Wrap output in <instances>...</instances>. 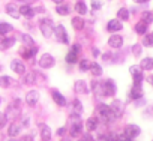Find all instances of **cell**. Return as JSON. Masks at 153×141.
<instances>
[{
  "instance_id": "14",
  "label": "cell",
  "mask_w": 153,
  "mask_h": 141,
  "mask_svg": "<svg viewBox=\"0 0 153 141\" xmlns=\"http://www.w3.org/2000/svg\"><path fill=\"white\" fill-rule=\"evenodd\" d=\"M11 70L17 75H24L27 72V68H26V63L21 60V59H12L11 60Z\"/></svg>"
},
{
  "instance_id": "39",
  "label": "cell",
  "mask_w": 153,
  "mask_h": 141,
  "mask_svg": "<svg viewBox=\"0 0 153 141\" xmlns=\"http://www.w3.org/2000/svg\"><path fill=\"white\" fill-rule=\"evenodd\" d=\"M20 39H21L23 45H26V47H32V45H36V42H35L33 36H32V35H29V33H23V35L20 36Z\"/></svg>"
},
{
  "instance_id": "42",
  "label": "cell",
  "mask_w": 153,
  "mask_h": 141,
  "mask_svg": "<svg viewBox=\"0 0 153 141\" xmlns=\"http://www.w3.org/2000/svg\"><path fill=\"white\" fill-rule=\"evenodd\" d=\"M14 84V80L8 75H3V77H0V87H3V89H9L11 86Z\"/></svg>"
},
{
  "instance_id": "58",
  "label": "cell",
  "mask_w": 153,
  "mask_h": 141,
  "mask_svg": "<svg viewBox=\"0 0 153 141\" xmlns=\"http://www.w3.org/2000/svg\"><path fill=\"white\" fill-rule=\"evenodd\" d=\"M150 141H153V140H150Z\"/></svg>"
},
{
  "instance_id": "38",
  "label": "cell",
  "mask_w": 153,
  "mask_h": 141,
  "mask_svg": "<svg viewBox=\"0 0 153 141\" xmlns=\"http://www.w3.org/2000/svg\"><path fill=\"white\" fill-rule=\"evenodd\" d=\"M141 45L144 48H153V33H147L141 38Z\"/></svg>"
},
{
  "instance_id": "5",
  "label": "cell",
  "mask_w": 153,
  "mask_h": 141,
  "mask_svg": "<svg viewBox=\"0 0 153 141\" xmlns=\"http://www.w3.org/2000/svg\"><path fill=\"white\" fill-rule=\"evenodd\" d=\"M54 39H56L59 44H62V45H69V44H71V38H69V33H68V29L65 27V24H62V23L56 24Z\"/></svg>"
},
{
  "instance_id": "3",
  "label": "cell",
  "mask_w": 153,
  "mask_h": 141,
  "mask_svg": "<svg viewBox=\"0 0 153 141\" xmlns=\"http://www.w3.org/2000/svg\"><path fill=\"white\" fill-rule=\"evenodd\" d=\"M96 117L99 119V122L101 123H104V125H111V123H114V122H117V119H116V116L113 114V111H111V108H110V104H105V102H99L98 105H96Z\"/></svg>"
},
{
  "instance_id": "55",
  "label": "cell",
  "mask_w": 153,
  "mask_h": 141,
  "mask_svg": "<svg viewBox=\"0 0 153 141\" xmlns=\"http://www.w3.org/2000/svg\"><path fill=\"white\" fill-rule=\"evenodd\" d=\"M60 141H74V140H60Z\"/></svg>"
},
{
  "instance_id": "22",
  "label": "cell",
  "mask_w": 153,
  "mask_h": 141,
  "mask_svg": "<svg viewBox=\"0 0 153 141\" xmlns=\"http://www.w3.org/2000/svg\"><path fill=\"white\" fill-rule=\"evenodd\" d=\"M74 11L76 12V15L80 17H86L89 14V6L84 0H76L75 5H74Z\"/></svg>"
},
{
  "instance_id": "41",
  "label": "cell",
  "mask_w": 153,
  "mask_h": 141,
  "mask_svg": "<svg viewBox=\"0 0 153 141\" xmlns=\"http://www.w3.org/2000/svg\"><path fill=\"white\" fill-rule=\"evenodd\" d=\"M141 21H144L146 24L150 26L153 23V11H149V9L147 11H143L141 12Z\"/></svg>"
},
{
  "instance_id": "52",
  "label": "cell",
  "mask_w": 153,
  "mask_h": 141,
  "mask_svg": "<svg viewBox=\"0 0 153 141\" xmlns=\"http://www.w3.org/2000/svg\"><path fill=\"white\" fill-rule=\"evenodd\" d=\"M21 141H35V138H33L32 135H26V137L21 138Z\"/></svg>"
},
{
  "instance_id": "43",
  "label": "cell",
  "mask_w": 153,
  "mask_h": 141,
  "mask_svg": "<svg viewBox=\"0 0 153 141\" xmlns=\"http://www.w3.org/2000/svg\"><path fill=\"white\" fill-rule=\"evenodd\" d=\"M102 6H104V2H102V0H90V9H92L93 12L101 11Z\"/></svg>"
},
{
  "instance_id": "7",
  "label": "cell",
  "mask_w": 153,
  "mask_h": 141,
  "mask_svg": "<svg viewBox=\"0 0 153 141\" xmlns=\"http://www.w3.org/2000/svg\"><path fill=\"white\" fill-rule=\"evenodd\" d=\"M56 63H57V60H56V57L51 53H42L39 56V59H38V66L41 69H44V70L53 69L56 66Z\"/></svg>"
},
{
  "instance_id": "54",
  "label": "cell",
  "mask_w": 153,
  "mask_h": 141,
  "mask_svg": "<svg viewBox=\"0 0 153 141\" xmlns=\"http://www.w3.org/2000/svg\"><path fill=\"white\" fill-rule=\"evenodd\" d=\"M18 2H21L23 5H30L32 2H35V0H18Z\"/></svg>"
},
{
  "instance_id": "27",
  "label": "cell",
  "mask_w": 153,
  "mask_h": 141,
  "mask_svg": "<svg viewBox=\"0 0 153 141\" xmlns=\"http://www.w3.org/2000/svg\"><path fill=\"white\" fill-rule=\"evenodd\" d=\"M65 62L68 65H78V62H80V53H76V51H74V50L69 48V51L65 54Z\"/></svg>"
},
{
  "instance_id": "33",
  "label": "cell",
  "mask_w": 153,
  "mask_h": 141,
  "mask_svg": "<svg viewBox=\"0 0 153 141\" xmlns=\"http://www.w3.org/2000/svg\"><path fill=\"white\" fill-rule=\"evenodd\" d=\"M38 83V70H29L24 74V84H35Z\"/></svg>"
},
{
  "instance_id": "26",
  "label": "cell",
  "mask_w": 153,
  "mask_h": 141,
  "mask_svg": "<svg viewBox=\"0 0 153 141\" xmlns=\"http://www.w3.org/2000/svg\"><path fill=\"white\" fill-rule=\"evenodd\" d=\"M5 11H6V14H8L9 17H12V18H15V20H18V18L21 17V14H20V6H18L17 3H8V5L5 6Z\"/></svg>"
},
{
  "instance_id": "37",
  "label": "cell",
  "mask_w": 153,
  "mask_h": 141,
  "mask_svg": "<svg viewBox=\"0 0 153 141\" xmlns=\"http://www.w3.org/2000/svg\"><path fill=\"white\" fill-rule=\"evenodd\" d=\"M141 116L144 117V120H153V104H149L143 108Z\"/></svg>"
},
{
  "instance_id": "44",
  "label": "cell",
  "mask_w": 153,
  "mask_h": 141,
  "mask_svg": "<svg viewBox=\"0 0 153 141\" xmlns=\"http://www.w3.org/2000/svg\"><path fill=\"white\" fill-rule=\"evenodd\" d=\"M8 114L6 113H0V129L2 128H5L6 125H8Z\"/></svg>"
},
{
  "instance_id": "16",
  "label": "cell",
  "mask_w": 153,
  "mask_h": 141,
  "mask_svg": "<svg viewBox=\"0 0 153 141\" xmlns=\"http://www.w3.org/2000/svg\"><path fill=\"white\" fill-rule=\"evenodd\" d=\"M39 99H41V93H39V90H36V89H32V90H29V92L26 93V104H27L29 107H32V108L38 105Z\"/></svg>"
},
{
  "instance_id": "21",
  "label": "cell",
  "mask_w": 153,
  "mask_h": 141,
  "mask_svg": "<svg viewBox=\"0 0 153 141\" xmlns=\"http://www.w3.org/2000/svg\"><path fill=\"white\" fill-rule=\"evenodd\" d=\"M39 138H41V141H51L53 131H51V128L48 125H45V123L39 125Z\"/></svg>"
},
{
  "instance_id": "25",
  "label": "cell",
  "mask_w": 153,
  "mask_h": 141,
  "mask_svg": "<svg viewBox=\"0 0 153 141\" xmlns=\"http://www.w3.org/2000/svg\"><path fill=\"white\" fill-rule=\"evenodd\" d=\"M20 14H21V17H24L26 20H32V18H35V15H36L35 8H33L32 5H21V6H20Z\"/></svg>"
},
{
  "instance_id": "57",
  "label": "cell",
  "mask_w": 153,
  "mask_h": 141,
  "mask_svg": "<svg viewBox=\"0 0 153 141\" xmlns=\"http://www.w3.org/2000/svg\"><path fill=\"white\" fill-rule=\"evenodd\" d=\"M11 141H15V140H11Z\"/></svg>"
},
{
  "instance_id": "50",
  "label": "cell",
  "mask_w": 153,
  "mask_h": 141,
  "mask_svg": "<svg viewBox=\"0 0 153 141\" xmlns=\"http://www.w3.org/2000/svg\"><path fill=\"white\" fill-rule=\"evenodd\" d=\"M45 11H47V9H45L44 6H36V8H35V12H36V14H44Z\"/></svg>"
},
{
  "instance_id": "36",
  "label": "cell",
  "mask_w": 153,
  "mask_h": 141,
  "mask_svg": "<svg viewBox=\"0 0 153 141\" xmlns=\"http://www.w3.org/2000/svg\"><path fill=\"white\" fill-rule=\"evenodd\" d=\"M14 30V26L6 23V21H0V36H8Z\"/></svg>"
},
{
  "instance_id": "34",
  "label": "cell",
  "mask_w": 153,
  "mask_h": 141,
  "mask_svg": "<svg viewBox=\"0 0 153 141\" xmlns=\"http://www.w3.org/2000/svg\"><path fill=\"white\" fill-rule=\"evenodd\" d=\"M101 59H102V62H104L105 65H114V63H117V56L113 54V53H110V51L102 53V54H101Z\"/></svg>"
},
{
  "instance_id": "56",
  "label": "cell",
  "mask_w": 153,
  "mask_h": 141,
  "mask_svg": "<svg viewBox=\"0 0 153 141\" xmlns=\"http://www.w3.org/2000/svg\"><path fill=\"white\" fill-rule=\"evenodd\" d=\"M0 104H2V98H0Z\"/></svg>"
},
{
  "instance_id": "46",
  "label": "cell",
  "mask_w": 153,
  "mask_h": 141,
  "mask_svg": "<svg viewBox=\"0 0 153 141\" xmlns=\"http://www.w3.org/2000/svg\"><path fill=\"white\" fill-rule=\"evenodd\" d=\"M90 53H92V56H93V59H98V57H101V50L98 48V47H92V50H90Z\"/></svg>"
},
{
  "instance_id": "17",
  "label": "cell",
  "mask_w": 153,
  "mask_h": 141,
  "mask_svg": "<svg viewBox=\"0 0 153 141\" xmlns=\"http://www.w3.org/2000/svg\"><path fill=\"white\" fill-rule=\"evenodd\" d=\"M74 92L76 95H87L90 92V86L86 80H76L74 83Z\"/></svg>"
},
{
  "instance_id": "19",
  "label": "cell",
  "mask_w": 153,
  "mask_h": 141,
  "mask_svg": "<svg viewBox=\"0 0 153 141\" xmlns=\"http://www.w3.org/2000/svg\"><path fill=\"white\" fill-rule=\"evenodd\" d=\"M86 23L87 21L84 20V17H80V15H75L71 18V26L75 32H83L86 29Z\"/></svg>"
},
{
  "instance_id": "59",
  "label": "cell",
  "mask_w": 153,
  "mask_h": 141,
  "mask_svg": "<svg viewBox=\"0 0 153 141\" xmlns=\"http://www.w3.org/2000/svg\"><path fill=\"white\" fill-rule=\"evenodd\" d=\"M152 33H153V32H152Z\"/></svg>"
},
{
  "instance_id": "1",
  "label": "cell",
  "mask_w": 153,
  "mask_h": 141,
  "mask_svg": "<svg viewBox=\"0 0 153 141\" xmlns=\"http://www.w3.org/2000/svg\"><path fill=\"white\" fill-rule=\"evenodd\" d=\"M84 134V122L81 114H74L69 113V128H68V135L72 140L80 138Z\"/></svg>"
},
{
  "instance_id": "48",
  "label": "cell",
  "mask_w": 153,
  "mask_h": 141,
  "mask_svg": "<svg viewBox=\"0 0 153 141\" xmlns=\"http://www.w3.org/2000/svg\"><path fill=\"white\" fill-rule=\"evenodd\" d=\"M29 125H30V117H24V119L21 120V126H23V128H27Z\"/></svg>"
},
{
  "instance_id": "49",
  "label": "cell",
  "mask_w": 153,
  "mask_h": 141,
  "mask_svg": "<svg viewBox=\"0 0 153 141\" xmlns=\"http://www.w3.org/2000/svg\"><path fill=\"white\" fill-rule=\"evenodd\" d=\"M146 81H147V83L153 87V72H152V74H149V75L146 77Z\"/></svg>"
},
{
  "instance_id": "6",
  "label": "cell",
  "mask_w": 153,
  "mask_h": 141,
  "mask_svg": "<svg viewBox=\"0 0 153 141\" xmlns=\"http://www.w3.org/2000/svg\"><path fill=\"white\" fill-rule=\"evenodd\" d=\"M129 75L132 78V84L135 86H143V81H144V70L140 65H131L129 66Z\"/></svg>"
},
{
  "instance_id": "32",
  "label": "cell",
  "mask_w": 153,
  "mask_h": 141,
  "mask_svg": "<svg viewBox=\"0 0 153 141\" xmlns=\"http://www.w3.org/2000/svg\"><path fill=\"white\" fill-rule=\"evenodd\" d=\"M138 65L143 68V70H153V57H150V56L141 57Z\"/></svg>"
},
{
  "instance_id": "13",
  "label": "cell",
  "mask_w": 153,
  "mask_h": 141,
  "mask_svg": "<svg viewBox=\"0 0 153 141\" xmlns=\"http://www.w3.org/2000/svg\"><path fill=\"white\" fill-rule=\"evenodd\" d=\"M110 108H111V111H113V114L116 116V119H117V120L125 114V110H126L125 102H123V101H120V99H113V101H111V104H110Z\"/></svg>"
},
{
  "instance_id": "28",
  "label": "cell",
  "mask_w": 153,
  "mask_h": 141,
  "mask_svg": "<svg viewBox=\"0 0 153 141\" xmlns=\"http://www.w3.org/2000/svg\"><path fill=\"white\" fill-rule=\"evenodd\" d=\"M54 12L59 15V17H69L71 15V5L69 3H62V5H56L54 8Z\"/></svg>"
},
{
  "instance_id": "29",
  "label": "cell",
  "mask_w": 153,
  "mask_h": 141,
  "mask_svg": "<svg viewBox=\"0 0 153 141\" xmlns=\"http://www.w3.org/2000/svg\"><path fill=\"white\" fill-rule=\"evenodd\" d=\"M131 11H129V8H119L117 11H116V18L117 20H120L122 23H125V21H129L131 20Z\"/></svg>"
},
{
  "instance_id": "10",
  "label": "cell",
  "mask_w": 153,
  "mask_h": 141,
  "mask_svg": "<svg viewBox=\"0 0 153 141\" xmlns=\"http://www.w3.org/2000/svg\"><path fill=\"white\" fill-rule=\"evenodd\" d=\"M123 134H125L128 138L137 140V138L143 134V129H141V126L137 125V123H126L125 128H123Z\"/></svg>"
},
{
  "instance_id": "2",
  "label": "cell",
  "mask_w": 153,
  "mask_h": 141,
  "mask_svg": "<svg viewBox=\"0 0 153 141\" xmlns=\"http://www.w3.org/2000/svg\"><path fill=\"white\" fill-rule=\"evenodd\" d=\"M117 90H119V87H117L116 81L113 78H105L104 81H99V87L95 93H96V96L105 99V98H114L117 95Z\"/></svg>"
},
{
  "instance_id": "20",
  "label": "cell",
  "mask_w": 153,
  "mask_h": 141,
  "mask_svg": "<svg viewBox=\"0 0 153 141\" xmlns=\"http://www.w3.org/2000/svg\"><path fill=\"white\" fill-rule=\"evenodd\" d=\"M69 111L74 113V114H81L84 113V104L81 102V99L78 98H74L71 102H69Z\"/></svg>"
},
{
  "instance_id": "53",
  "label": "cell",
  "mask_w": 153,
  "mask_h": 141,
  "mask_svg": "<svg viewBox=\"0 0 153 141\" xmlns=\"http://www.w3.org/2000/svg\"><path fill=\"white\" fill-rule=\"evenodd\" d=\"M51 3H54V5H62V3H66V0H51Z\"/></svg>"
},
{
  "instance_id": "12",
  "label": "cell",
  "mask_w": 153,
  "mask_h": 141,
  "mask_svg": "<svg viewBox=\"0 0 153 141\" xmlns=\"http://www.w3.org/2000/svg\"><path fill=\"white\" fill-rule=\"evenodd\" d=\"M38 51H39V47H38V45H32V47H26V45H23V47L18 50L21 59H26V60L35 59V56L38 54Z\"/></svg>"
},
{
  "instance_id": "45",
  "label": "cell",
  "mask_w": 153,
  "mask_h": 141,
  "mask_svg": "<svg viewBox=\"0 0 153 141\" xmlns=\"http://www.w3.org/2000/svg\"><path fill=\"white\" fill-rule=\"evenodd\" d=\"M66 134H68V128H66V126H59V128L56 129V135L60 137V138H63Z\"/></svg>"
},
{
  "instance_id": "47",
  "label": "cell",
  "mask_w": 153,
  "mask_h": 141,
  "mask_svg": "<svg viewBox=\"0 0 153 141\" xmlns=\"http://www.w3.org/2000/svg\"><path fill=\"white\" fill-rule=\"evenodd\" d=\"M96 141H111L110 140V132H105V134H101L98 138H96Z\"/></svg>"
},
{
  "instance_id": "24",
  "label": "cell",
  "mask_w": 153,
  "mask_h": 141,
  "mask_svg": "<svg viewBox=\"0 0 153 141\" xmlns=\"http://www.w3.org/2000/svg\"><path fill=\"white\" fill-rule=\"evenodd\" d=\"M89 72L92 74L93 78H101L104 75V66L99 63V62H92L90 65V70Z\"/></svg>"
},
{
  "instance_id": "30",
  "label": "cell",
  "mask_w": 153,
  "mask_h": 141,
  "mask_svg": "<svg viewBox=\"0 0 153 141\" xmlns=\"http://www.w3.org/2000/svg\"><path fill=\"white\" fill-rule=\"evenodd\" d=\"M134 32H135V35H138V36H144V35H147L149 33V24H146L144 21H138V23H135V26H134Z\"/></svg>"
},
{
  "instance_id": "8",
  "label": "cell",
  "mask_w": 153,
  "mask_h": 141,
  "mask_svg": "<svg viewBox=\"0 0 153 141\" xmlns=\"http://www.w3.org/2000/svg\"><path fill=\"white\" fill-rule=\"evenodd\" d=\"M140 99H144V89L143 86L132 84V87L126 93V102H137Z\"/></svg>"
},
{
  "instance_id": "40",
  "label": "cell",
  "mask_w": 153,
  "mask_h": 141,
  "mask_svg": "<svg viewBox=\"0 0 153 141\" xmlns=\"http://www.w3.org/2000/svg\"><path fill=\"white\" fill-rule=\"evenodd\" d=\"M143 45L141 44H134L132 47H131V54L135 57V59H141V56H143Z\"/></svg>"
},
{
  "instance_id": "23",
  "label": "cell",
  "mask_w": 153,
  "mask_h": 141,
  "mask_svg": "<svg viewBox=\"0 0 153 141\" xmlns=\"http://www.w3.org/2000/svg\"><path fill=\"white\" fill-rule=\"evenodd\" d=\"M17 38L15 36H0V50H9L15 45Z\"/></svg>"
},
{
  "instance_id": "15",
  "label": "cell",
  "mask_w": 153,
  "mask_h": 141,
  "mask_svg": "<svg viewBox=\"0 0 153 141\" xmlns=\"http://www.w3.org/2000/svg\"><path fill=\"white\" fill-rule=\"evenodd\" d=\"M105 30L108 33H120L123 30V23L117 18H111L107 21V26H105Z\"/></svg>"
},
{
  "instance_id": "35",
  "label": "cell",
  "mask_w": 153,
  "mask_h": 141,
  "mask_svg": "<svg viewBox=\"0 0 153 141\" xmlns=\"http://www.w3.org/2000/svg\"><path fill=\"white\" fill-rule=\"evenodd\" d=\"M90 65H92V62L89 59H80V62H78V70H80L81 74H86V72H89V70H90Z\"/></svg>"
},
{
  "instance_id": "31",
  "label": "cell",
  "mask_w": 153,
  "mask_h": 141,
  "mask_svg": "<svg viewBox=\"0 0 153 141\" xmlns=\"http://www.w3.org/2000/svg\"><path fill=\"white\" fill-rule=\"evenodd\" d=\"M21 129H23L21 123L12 122V123L9 125V128H8V135H9L11 138H15V137H18V135L21 134Z\"/></svg>"
},
{
  "instance_id": "51",
  "label": "cell",
  "mask_w": 153,
  "mask_h": 141,
  "mask_svg": "<svg viewBox=\"0 0 153 141\" xmlns=\"http://www.w3.org/2000/svg\"><path fill=\"white\" fill-rule=\"evenodd\" d=\"M132 2H134L135 5H146V3L150 2V0H132Z\"/></svg>"
},
{
  "instance_id": "9",
  "label": "cell",
  "mask_w": 153,
  "mask_h": 141,
  "mask_svg": "<svg viewBox=\"0 0 153 141\" xmlns=\"http://www.w3.org/2000/svg\"><path fill=\"white\" fill-rule=\"evenodd\" d=\"M107 45L111 48V50H122L123 45H125V38L120 35V33H111L107 39Z\"/></svg>"
},
{
  "instance_id": "11",
  "label": "cell",
  "mask_w": 153,
  "mask_h": 141,
  "mask_svg": "<svg viewBox=\"0 0 153 141\" xmlns=\"http://www.w3.org/2000/svg\"><path fill=\"white\" fill-rule=\"evenodd\" d=\"M51 99H53V102L59 107V108H65V107H68V98L59 90V89H51Z\"/></svg>"
},
{
  "instance_id": "18",
  "label": "cell",
  "mask_w": 153,
  "mask_h": 141,
  "mask_svg": "<svg viewBox=\"0 0 153 141\" xmlns=\"http://www.w3.org/2000/svg\"><path fill=\"white\" fill-rule=\"evenodd\" d=\"M99 125H101L99 119H98L96 116H90V117H87L86 122H84V129H86V132H92V134H93V132L98 131Z\"/></svg>"
},
{
  "instance_id": "4",
  "label": "cell",
  "mask_w": 153,
  "mask_h": 141,
  "mask_svg": "<svg viewBox=\"0 0 153 141\" xmlns=\"http://www.w3.org/2000/svg\"><path fill=\"white\" fill-rule=\"evenodd\" d=\"M38 27H39V32L41 35L45 38V39H51L54 38V29H56V24L54 21L50 18V17H42L38 23Z\"/></svg>"
}]
</instances>
